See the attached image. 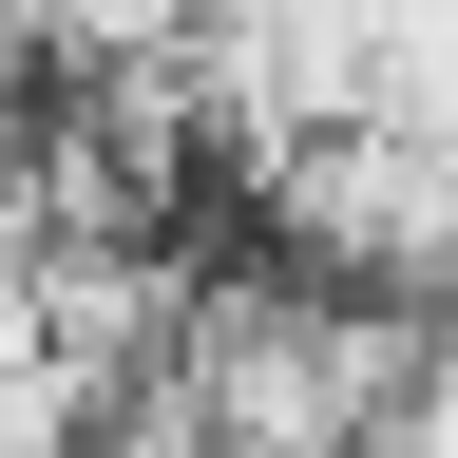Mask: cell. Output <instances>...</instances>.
Masks as SVG:
<instances>
[{"label":"cell","mask_w":458,"mask_h":458,"mask_svg":"<svg viewBox=\"0 0 458 458\" xmlns=\"http://www.w3.org/2000/svg\"><path fill=\"white\" fill-rule=\"evenodd\" d=\"M363 458H458V344H439V363H420V382L363 420Z\"/></svg>","instance_id":"1"}]
</instances>
